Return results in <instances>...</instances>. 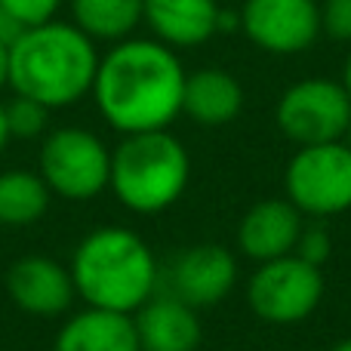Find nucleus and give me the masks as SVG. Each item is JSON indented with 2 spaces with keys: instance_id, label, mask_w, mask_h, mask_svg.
Instances as JSON below:
<instances>
[{
  "instance_id": "1",
  "label": "nucleus",
  "mask_w": 351,
  "mask_h": 351,
  "mask_svg": "<svg viewBox=\"0 0 351 351\" xmlns=\"http://www.w3.org/2000/svg\"><path fill=\"white\" fill-rule=\"evenodd\" d=\"M185 68L173 47L145 37L117 40L99 56L93 93L99 114L117 133L167 130L182 114Z\"/></svg>"
},
{
  "instance_id": "2",
  "label": "nucleus",
  "mask_w": 351,
  "mask_h": 351,
  "mask_svg": "<svg viewBox=\"0 0 351 351\" xmlns=\"http://www.w3.org/2000/svg\"><path fill=\"white\" fill-rule=\"evenodd\" d=\"M99 68L96 40L74 22L49 19L28 25L10 43V86L49 111L77 105L93 93Z\"/></svg>"
},
{
  "instance_id": "3",
  "label": "nucleus",
  "mask_w": 351,
  "mask_h": 351,
  "mask_svg": "<svg viewBox=\"0 0 351 351\" xmlns=\"http://www.w3.org/2000/svg\"><path fill=\"white\" fill-rule=\"evenodd\" d=\"M71 280L90 308L136 315L158 293V256L136 231L121 225L93 228L71 256Z\"/></svg>"
},
{
  "instance_id": "4",
  "label": "nucleus",
  "mask_w": 351,
  "mask_h": 351,
  "mask_svg": "<svg viewBox=\"0 0 351 351\" xmlns=\"http://www.w3.org/2000/svg\"><path fill=\"white\" fill-rule=\"evenodd\" d=\"M191 158L167 130L123 136L111 152L108 188L136 216H158L185 194Z\"/></svg>"
},
{
  "instance_id": "5",
  "label": "nucleus",
  "mask_w": 351,
  "mask_h": 351,
  "mask_svg": "<svg viewBox=\"0 0 351 351\" xmlns=\"http://www.w3.org/2000/svg\"><path fill=\"white\" fill-rule=\"evenodd\" d=\"M37 173L59 197L90 200L108 188L111 152L93 130L59 127L43 136Z\"/></svg>"
},
{
  "instance_id": "6",
  "label": "nucleus",
  "mask_w": 351,
  "mask_h": 351,
  "mask_svg": "<svg viewBox=\"0 0 351 351\" xmlns=\"http://www.w3.org/2000/svg\"><path fill=\"white\" fill-rule=\"evenodd\" d=\"M287 200L302 216L330 219L351 210V148L346 142L302 145L284 173Z\"/></svg>"
},
{
  "instance_id": "7",
  "label": "nucleus",
  "mask_w": 351,
  "mask_h": 351,
  "mask_svg": "<svg viewBox=\"0 0 351 351\" xmlns=\"http://www.w3.org/2000/svg\"><path fill=\"white\" fill-rule=\"evenodd\" d=\"M324 299V271L296 253L259 262L247 280V305L265 324H299L317 311Z\"/></svg>"
},
{
  "instance_id": "8",
  "label": "nucleus",
  "mask_w": 351,
  "mask_h": 351,
  "mask_svg": "<svg viewBox=\"0 0 351 351\" xmlns=\"http://www.w3.org/2000/svg\"><path fill=\"white\" fill-rule=\"evenodd\" d=\"M274 117L280 133L299 148L339 142L351 123V96L342 80L308 77L280 96Z\"/></svg>"
},
{
  "instance_id": "9",
  "label": "nucleus",
  "mask_w": 351,
  "mask_h": 351,
  "mask_svg": "<svg viewBox=\"0 0 351 351\" xmlns=\"http://www.w3.org/2000/svg\"><path fill=\"white\" fill-rule=\"evenodd\" d=\"M241 28L259 49L274 56L305 53L321 34L317 0H243Z\"/></svg>"
},
{
  "instance_id": "10",
  "label": "nucleus",
  "mask_w": 351,
  "mask_h": 351,
  "mask_svg": "<svg viewBox=\"0 0 351 351\" xmlns=\"http://www.w3.org/2000/svg\"><path fill=\"white\" fill-rule=\"evenodd\" d=\"M237 284V262L222 243H194L176 253L170 265V293L191 308H213Z\"/></svg>"
},
{
  "instance_id": "11",
  "label": "nucleus",
  "mask_w": 351,
  "mask_h": 351,
  "mask_svg": "<svg viewBox=\"0 0 351 351\" xmlns=\"http://www.w3.org/2000/svg\"><path fill=\"white\" fill-rule=\"evenodd\" d=\"M6 293L12 305L34 317H59L77 299L71 271L49 256H22L6 271Z\"/></svg>"
},
{
  "instance_id": "12",
  "label": "nucleus",
  "mask_w": 351,
  "mask_h": 351,
  "mask_svg": "<svg viewBox=\"0 0 351 351\" xmlns=\"http://www.w3.org/2000/svg\"><path fill=\"white\" fill-rule=\"evenodd\" d=\"M305 228L302 213L287 197H268L253 204L237 225V250L250 262H271L296 250L299 231Z\"/></svg>"
},
{
  "instance_id": "13",
  "label": "nucleus",
  "mask_w": 351,
  "mask_h": 351,
  "mask_svg": "<svg viewBox=\"0 0 351 351\" xmlns=\"http://www.w3.org/2000/svg\"><path fill=\"white\" fill-rule=\"evenodd\" d=\"M133 324L142 351H197L204 339L197 308L173 293H154L133 315Z\"/></svg>"
},
{
  "instance_id": "14",
  "label": "nucleus",
  "mask_w": 351,
  "mask_h": 351,
  "mask_svg": "<svg viewBox=\"0 0 351 351\" xmlns=\"http://www.w3.org/2000/svg\"><path fill=\"white\" fill-rule=\"evenodd\" d=\"M219 10L216 0H145L142 22L152 28L154 40L173 49L200 47L216 34Z\"/></svg>"
},
{
  "instance_id": "15",
  "label": "nucleus",
  "mask_w": 351,
  "mask_h": 351,
  "mask_svg": "<svg viewBox=\"0 0 351 351\" xmlns=\"http://www.w3.org/2000/svg\"><path fill=\"white\" fill-rule=\"evenodd\" d=\"M53 351H142L133 315L90 308L71 315L56 333Z\"/></svg>"
},
{
  "instance_id": "16",
  "label": "nucleus",
  "mask_w": 351,
  "mask_h": 351,
  "mask_svg": "<svg viewBox=\"0 0 351 351\" xmlns=\"http://www.w3.org/2000/svg\"><path fill=\"white\" fill-rule=\"evenodd\" d=\"M243 108V90L237 77L222 68H200L185 74V93H182V111L200 127H225Z\"/></svg>"
},
{
  "instance_id": "17",
  "label": "nucleus",
  "mask_w": 351,
  "mask_h": 351,
  "mask_svg": "<svg viewBox=\"0 0 351 351\" xmlns=\"http://www.w3.org/2000/svg\"><path fill=\"white\" fill-rule=\"evenodd\" d=\"M145 0H71V22L93 40H127L142 22Z\"/></svg>"
},
{
  "instance_id": "18",
  "label": "nucleus",
  "mask_w": 351,
  "mask_h": 351,
  "mask_svg": "<svg viewBox=\"0 0 351 351\" xmlns=\"http://www.w3.org/2000/svg\"><path fill=\"white\" fill-rule=\"evenodd\" d=\"M53 191L40 173L34 170H6L0 173V225L22 228L47 216Z\"/></svg>"
},
{
  "instance_id": "19",
  "label": "nucleus",
  "mask_w": 351,
  "mask_h": 351,
  "mask_svg": "<svg viewBox=\"0 0 351 351\" xmlns=\"http://www.w3.org/2000/svg\"><path fill=\"white\" fill-rule=\"evenodd\" d=\"M10 139H40L47 136L49 127V108L28 96H16L12 102L3 105Z\"/></svg>"
},
{
  "instance_id": "20",
  "label": "nucleus",
  "mask_w": 351,
  "mask_h": 351,
  "mask_svg": "<svg viewBox=\"0 0 351 351\" xmlns=\"http://www.w3.org/2000/svg\"><path fill=\"white\" fill-rule=\"evenodd\" d=\"M293 253H296L299 259L311 262V265L324 268V262L333 253V237H330L327 228H321V225H305V228L299 231V241H296Z\"/></svg>"
},
{
  "instance_id": "21",
  "label": "nucleus",
  "mask_w": 351,
  "mask_h": 351,
  "mask_svg": "<svg viewBox=\"0 0 351 351\" xmlns=\"http://www.w3.org/2000/svg\"><path fill=\"white\" fill-rule=\"evenodd\" d=\"M0 6H3L22 28H28V25H40V22L56 19L62 0H0Z\"/></svg>"
},
{
  "instance_id": "22",
  "label": "nucleus",
  "mask_w": 351,
  "mask_h": 351,
  "mask_svg": "<svg viewBox=\"0 0 351 351\" xmlns=\"http://www.w3.org/2000/svg\"><path fill=\"white\" fill-rule=\"evenodd\" d=\"M321 31L333 40L351 43V0H324L321 3Z\"/></svg>"
},
{
  "instance_id": "23",
  "label": "nucleus",
  "mask_w": 351,
  "mask_h": 351,
  "mask_svg": "<svg viewBox=\"0 0 351 351\" xmlns=\"http://www.w3.org/2000/svg\"><path fill=\"white\" fill-rule=\"evenodd\" d=\"M19 34H22V25H19L16 19H12L10 12L0 6V40H3V43H12Z\"/></svg>"
},
{
  "instance_id": "24",
  "label": "nucleus",
  "mask_w": 351,
  "mask_h": 351,
  "mask_svg": "<svg viewBox=\"0 0 351 351\" xmlns=\"http://www.w3.org/2000/svg\"><path fill=\"white\" fill-rule=\"evenodd\" d=\"M10 86V43L0 40V90Z\"/></svg>"
},
{
  "instance_id": "25",
  "label": "nucleus",
  "mask_w": 351,
  "mask_h": 351,
  "mask_svg": "<svg viewBox=\"0 0 351 351\" xmlns=\"http://www.w3.org/2000/svg\"><path fill=\"white\" fill-rule=\"evenodd\" d=\"M6 145H10V127H6V111H3V102H0V154H3Z\"/></svg>"
},
{
  "instance_id": "26",
  "label": "nucleus",
  "mask_w": 351,
  "mask_h": 351,
  "mask_svg": "<svg viewBox=\"0 0 351 351\" xmlns=\"http://www.w3.org/2000/svg\"><path fill=\"white\" fill-rule=\"evenodd\" d=\"M342 86H346L348 96H351V53H348V59H346V68H342Z\"/></svg>"
},
{
  "instance_id": "27",
  "label": "nucleus",
  "mask_w": 351,
  "mask_h": 351,
  "mask_svg": "<svg viewBox=\"0 0 351 351\" xmlns=\"http://www.w3.org/2000/svg\"><path fill=\"white\" fill-rule=\"evenodd\" d=\"M330 351H351V336H348V339H342V342H336Z\"/></svg>"
},
{
  "instance_id": "28",
  "label": "nucleus",
  "mask_w": 351,
  "mask_h": 351,
  "mask_svg": "<svg viewBox=\"0 0 351 351\" xmlns=\"http://www.w3.org/2000/svg\"><path fill=\"white\" fill-rule=\"evenodd\" d=\"M342 142H346V145L351 148V123H348V130H346V136H342Z\"/></svg>"
}]
</instances>
